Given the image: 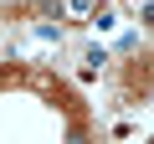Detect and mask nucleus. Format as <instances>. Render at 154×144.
<instances>
[{
  "label": "nucleus",
  "mask_w": 154,
  "mask_h": 144,
  "mask_svg": "<svg viewBox=\"0 0 154 144\" xmlns=\"http://www.w3.org/2000/svg\"><path fill=\"white\" fill-rule=\"evenodd\" d=\"M67 11H72V16H88V11H93V0H67Z\"/></svg>",
  "instance_id": "obj_1"
}]
</instances>
